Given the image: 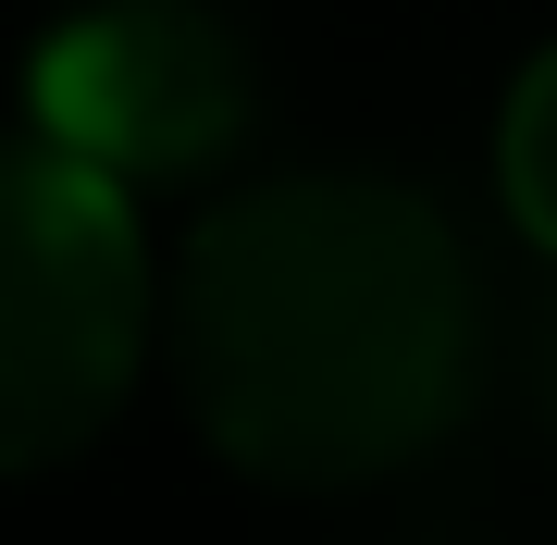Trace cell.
Instances as JSON below:
<instances>
[{"instance_id":"6da1fadb","label":"cell","mask_w":557,"mask_h":545,"mask_svg":"<svg viewBox=\"0 0 557 545\" xmlns=\"http://www.w3.org/2000/svg\"><path fill=\"white\" fill-rule=\"evenodd\" d=\"M174 372L260 484H384L483 384L471 248L397 174H273L186 236Z\"/></svg>"},{"instance_id":"5b68a950","label":"cell","mask_w":557,"mask_h":545,"mask_svg":"<svg viewBox=\"0 0 557 545\" xmlns=\"http://www.w3.org/2000/svg\"><path fill=\"white\" fill-rule=\"evenodd\" d=\"M545 409H557V323H545Z\"/></svg>"},{"instance_id":"3957f363","label":"cell","mask_w":557,"mask_h":545,"mask_svg":"<svg viewBox=\"0 0 557 545\" xmlns=\"http://www.w3.org/2000/svg\"><path fill=\"white\" fill-rule=\"evenodd\" d=\"M25 112H38L25 137H50L62 162H87L112 186L199 174L248 124V50L211 0H87L38 38Z\"/></svg>"},{"instance_id":"277c9868","label":"cell","mask_w":557,"mask_h":545,"mask_svg":"<svg viewBox=\"0 0 557 545\" xmlns=\"http://www.w3.org/2000/svg\"><path fill=\"white\" fill-rule=\"evenodd\" d=\"M496 186H508V223L557 261V50L508 87V124H496Z\"/></svg>"},{"instance_id":"7a4b0ae2","label":"cell","mask_w":557,"mask_h":545,"mask_svg":"<svg viewBox=\"0 0 557 545\" xmlns=\"http://www.w3.org/2000/svg\"><path fill=\"white\" fill-rule=\"evenodd\" d=\"M149 347V248L112 174L0 137V471H50L124 409Z\"/></svg>"}]
</instances>
